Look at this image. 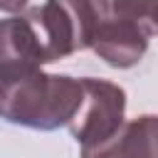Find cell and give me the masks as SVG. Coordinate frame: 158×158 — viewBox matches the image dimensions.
I'll return each mask as SVG.
<instances>
[{"label": "cell", "instance_id": "6", "mask_svg": "<svg viewBox=\"0 0 158 158\" xmlns=\"http://www.w3.org/2000/svg\"><path fill=\"white\" fill-rule=\"evenodd\" d=\"M89 47L109 67L128 69L143 59L148 49V37L128 22H94Z\"/></svg>", "mask_w": 158, "mask_h": 158}, {"label": "cell", "instance_id": "7", "mask_svg": "<svg viewBox=\"0 0 158 158\" xmlns=\"http://www.w3.org/2000/svg\"><path fill=\"white\" fill-rule=\"evenodd\" d=\"M94 22H128L146 37L158 35V0H89Z\"/></svg>", "mask_w": 158, "mask_h": 158}, {"label": "cell", "instance_id": "1", "mask_svg": "<svg viewBox=\"0 0 158 158\" xmlns=\"http://www.w3.org/2000/svg\"><path fill=\"white\" fill-rule=\"evenodd\" d=\"M81 96V79L35 69L0 81V118L27 128L54 131L69 126Z\"/></svg>", "mask_w": 158, "mask_h": 158}, {"label": "cell", "instance_id": "5", "mask_svg": "<svg viewBox=\"0 0 158 158\" xmlns=\"http://www.w3.org/2000/svg\"><path fill=\"white\" fill-rule=\"evenodd\" d=\"M81 158H158V116H138L101 143L84 146Z\"/></svg>", "mask_w": 158, "mask_h": 158}, {"label": "cell", "instance_id": "4", "mask_svg": "<svg viewBox=\"0 0 158 158\" xmlns=\"http://www.w3.org/2000/svg\"><path fill=\"white\" fill-rule=\"evenodd\" d=\"M47 64L44 42L30 12L0 20V81Z\"/></svg>", "mask_w": 158, "mask_h": 158}, {"label": "cell", "instance_id": "3", "mask_svg": "<svg viewBox=\"0 0 158 158\" xmlns=\"http://www.w3.org/2000/svg\"><path fill=\"white\" fill-rule=\"evenodd\" d=\"M81 89V104L67 128L84 148L106 141L121 128L126 114V91L118 84L94 77H84Z\"/></svg>", "mask_w": 158, "mask_h": 158}, {"label": "cell", "instance_id": "2", "mask_svg": "<svg viewBox=\"0 0 158 158\" xmlns=\"http://www.w3.org/2000/svg\"><path fill=\"white\" fill-rule=\"evenodd\" d=\"M27 12L40 30L47 62H59L91 44L94 10L89 0H44Z\"/></svg>", "mask_w": 158, "mask_h": 158}, {"label": "cell", "instance_id": "8", "mask_svg": "<svg viewBox=\"0 0 158 158\" xmlns=\"http://www.w3.org/2000/svg\"><path fill=\"white\" fill-rule=\"evenodd\" d=\"M27 5V0H0V10L2 12H20Z\"/></svg>", "mask_w": 158, "mask_h": 158}]
</instances>
